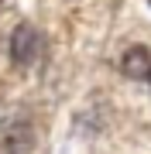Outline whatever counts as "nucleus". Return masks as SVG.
Wrapping results in <instances>:
<instances>
[{"label": "nucleus", "mask_w": 151, "mask_h": 154, "mask_svg": "<svg viewBox=\"0 0 151 154\" xmlns=\"http://www.w3.org/2000/svg\"><path fill=\"white\" fill-rule=\"evenodd\" d=\"M4 144H7V154H31L34 137H31V130H28V127L21 123V127H11V130H7Z\"/></svg>", "instance_id": "nucleus-3"}, {"label": "nucleus", "mask_w": 151, "mask_h": 154, "mask_svg": "<svg viewBox=\"0 0 151 154\" xmlns=\"http://www.w3.org/2000/svg\"><path fill=\"white\" fill-rule=\"evenodd\" d=\"M148 69H151V48L134 45V48L124 51V58H120V72H124L127 79H144Z\"/></svg>", "instance_id": "nucleus-2"}, {"label": "nucleus", "mask_w": 151, "mask_h": 154, "mask_svg": "<svg viewBox=\"0 0 151 154\" xmlns=\"http://www.w3.org/2000/svg\"><path fill=\"white\" fill-rule=\"evenodd\" d=\"M144 79H148V86H151V69H148V75H144Z\"/></svg>", "instance_id": "nucleus-4"}, {"label": "nucleus", "mask_w": 151, "mask_h": 154, "mask_svg": "<svg viewBox=\"0 0 151 154\" xmlns=\"http://www.w3.org/2000/svg\"><path fill=\"white\" fill-rule=\"evenodd\" d=\"M11 58L17 65H34L41 58V34L34 24H17L11 34Z\"/></svg>", "instance_id": "nucleus-1"}]
</instances>
